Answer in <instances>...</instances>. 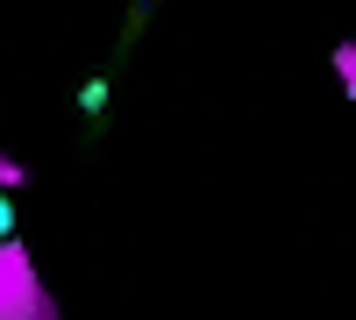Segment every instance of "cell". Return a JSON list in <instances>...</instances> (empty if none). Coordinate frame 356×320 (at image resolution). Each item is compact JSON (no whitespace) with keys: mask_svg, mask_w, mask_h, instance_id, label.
Wrapping results in <instances>:
<instances>
[{"mask_svg":"<svg viewBox=\"0 0 356 320\" xmlns=\"http://www.w3.org/2000/svg\"><path fill=\"white\" fill-rule=\"evenodd\" d=\"M8 235H15V199L0 192V249H8Z\"/></svg>","mask_w":356,"mask_h":320,"instance_id":"cell-1","label":"cell"},{"mask_svg":"<svg viewBox=\"0 0 356 320\" xmlns=\"http://www.w3.org/2000/svg\"><path fill=\"white\" fill-rule=\"evenodd\" d=\"M143 8H157V0H143Z\"/></svg>","mask_w":356,"mask_h":320,"instance_id":"cell-2","label":"cell"}]
</instances>
